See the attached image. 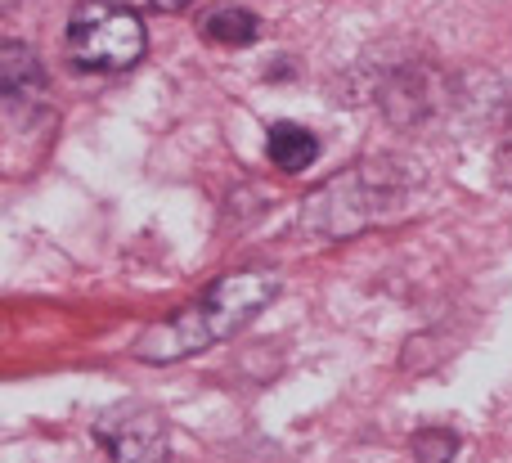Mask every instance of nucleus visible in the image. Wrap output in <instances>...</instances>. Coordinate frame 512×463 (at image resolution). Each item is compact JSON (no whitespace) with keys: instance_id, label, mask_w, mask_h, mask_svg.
Wrapping results in <instances>:
<instances>
[{"instance_id":"nucleus-1","label":"nucleus","mask_w":512,"mask_h":463,"mask_svg":"<svg viewBox=\"0 0 512 463\" xmlns=\"http://www.w3.org/2000/svg\"><path fill=\"white\" fill-rule=\"evenodd\" d=\"M274 293H279V275H270V270H234V275H221L176 320L153 324L135 342V356L144 365H176V360L198 356V351L234 338L243 324H252L274 302Z\"/></svg>"},{"instance_id":"nucleus-2","label":"nucleus","mask_w":512,"mask_h":463,"mask_svg":"<svg viewBox=\"0 0 512 463\" xmlns=\"http://www.w3.org/2000/svg\"><path fill=\"white\" fill-rule=\"evenodd\" d=\"M409 198H414V176L391 158H369L324 180L301 207V225L324 239H351V234L405 212Z\"/></svg>"},{"instance_id":"nucleus-3","label":"nucleus","mask_w":512,"mask_h":463,"mask_svg":"<svg viewBox=\"0 0 512 463\" xmlns=\"http://www.w3.org/2000/svg\"><path fill=\"white\" fill-rule=\"evenodd\" d=\"M68 50L86 72H122L144 59L149 32L140 14L117 0H81L68 23Z\"/></svg>"},{"instance_id":"nucleus-4","label":"nucleus","mask_w":512,"mask_h":463,"mask_svg":"<svg viewBox=\"0 0 512 463\" xmlns=\"http://www.w3.org/2000/svg\"><path fill=\"white\" fill-rule=\"evenodd\" d=\"M95 441L113 463H167L171 432L158 410L149 405H117L95 419Z\"/></svg>"},{"instance_id":"nucleus-5","label":"nucleus","mask_w":512,"mask_h":463,"mask_svg":"<svg viewBox=\"0 0 512 463\" xmlns=\"http://www.w3.org/2000/svg\"><path fill=\"white\" fill-rule=\"evenodd\" d=\"M265 153H270V162L279 171L297 176V171H306L310 162L319 158V140H315V131H306L301 122H274L270 140H265Z\"/></svg>"},{"instance_id":"nucleus-6","label":"nucleus","mask_w":512,"mask_h":463,"mask_svg":"<svg viewBox=\"0 0 512 463\" xmlns=\"http://www.w3.org/2000/svg\"><path fill=\"white\" fill-rule=\"evenodd\" d=\"M41 86H45V72H41L36 50H32V45L5 41V50H0V90H5V99L36 95Z\"/></svg>"},{"instance_id":"nucleus-7","label":"nucleus","mask_w":512,"mask_h":463,"mask_svg":"<svg viewBox=\"0 0 512 463\" xmlns=\"http://www.w3.org/2000/svg\"><path fill=\"white\" fill-rule=\"evenodd\" d=\"M256 32H261V18L252 14V9L243 5H216L203 14V36L216 45H230V50H239V45H252Z\"/></svg>"},{"instance_id":"nucleus-8","label":"nucleus","mask_w":512,"mask_h":463,"mask_svg":"<svg viewBox=\"0 0 512 463\" xmlns=\"http://www.w3.org/2000/svg\"><path fill=\"white\" fill-rule=\"evenodd\" d=\"M409 450H414L418 463H450L459 455V437H454L450 428H423L409 441Z\"/></svg>"},{"instance_id":"nucleus-9","label":"nucleus","mask_w":512,"mask_h":463,"mask_svg":"<svg viewBox=\"0 0 512 463\" xmlns=\"http://www.w3.org/2000/svg\"><path fill=\"white\" fill-rule=\"evenodd\" d=\"M499 176H504V185L512 189V126L504 131V144H499Z\"/></svg>"},{"instance_id":"nucleus-10","label":"nucleus","mask_w":512,"mask_h":463,"mask_svg":"<svg viewBox=\"0 0 512 463\" xmlns=\"http://www.w3.org/2000/svg\"><path fill=\"white\" fill-rule=\"evenodd\" d=\"M153 9H162V14H171V9H185V5H194V0H149Z\"/></svg>"}]
</instances>
